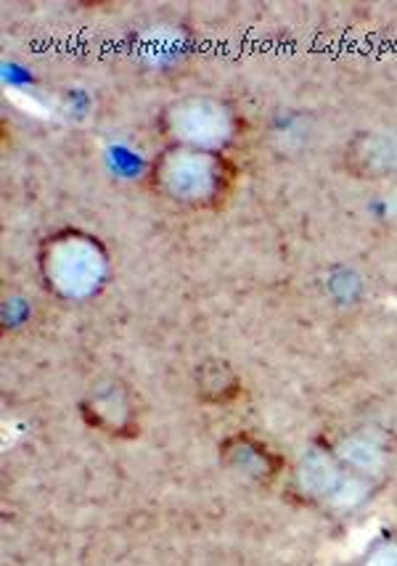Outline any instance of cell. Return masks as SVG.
<instances>
[{
  "mask_svg": "<svg viewBox=\"0 0 397 566\" xmlns=\"http://www.w3.org/2000/svg\"><path fill=\"white\" fill-rule=\"evenodd\" d=\"M361 566H397V541L379 543Z\"/></svg>",
  "mask_w": 397,
  "mask_h": 566,
  "instance_id": "3957f363",
  "label": "cell"
},
{
  "mask_svg": "<svg viewBox=\"0 0 397 566\" xmlns=\"http://www.w3.org/2000/svg\"><path fill=\"white\" fill-rule=\"evenodd\" d=\"M342 167L358 180H387L397 175V130L368 127L347 140Z\"/></svg>",
  "mask_w": 397,
  "mask_h": 566,
  "instance_id": "7a4b0ae2",
  "label": "cell"
},
{
  "mask_svg": "<svg viewBox=\"0 0 397 566\" xmlns=\"http://www.w3.org/2000/svg\"><path fill=\"white\" fill-rule=\"evenodd\" d=\"M239 170L220 148L170 144L152 167V188L186 210H215L237 188Z\"/></svg>",
  "mask_w": 397,
  "mask_h": 566,
  "instance_id": "6da1fadb",
  "label": "cell"
}]
</instances>
